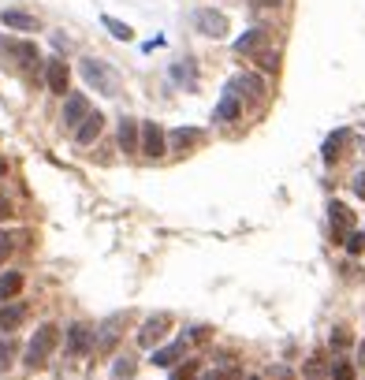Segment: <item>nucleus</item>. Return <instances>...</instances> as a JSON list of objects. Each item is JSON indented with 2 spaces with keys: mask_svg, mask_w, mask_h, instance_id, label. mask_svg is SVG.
<instances>
[{
  "mask_svg": "<svg viewBox=\"0 0 365 380\" xmlns=\"http://www.w3.org/2000/svg\"><path fill=\"white\" fill-rule=\"evenodd\" d=\"M79 71H82V79L90 82L98 93H104V97H116V93H120V75L112 71V63H104V60H98V56H86Z\"/></svg>",
  "mask_w": 365,
  "mask_h": 380,
  "instance_id": "nucleus-1",
  "label": "nucleus"
},
{
  "mask_svg": "<svg viewBox=\"0 0 365 380\" xmlns=\"http://www.w3.org/2000/svg\"><path fill=\"white\" fill-rule=\"evenodd\" d=\"M56 343H60V328L56 324H41V328L34 332V340H30V347H26V369H41L45 365V358L56 351Z\"/></svg>",
  "mask_w": 365,
  "mask_h": 380,
  "instance_id": "nucleus-2",
  "label": "nucleus"
},
{
  "mask_svg": "<svg viewBox=\"0 0 365 380\" xmlns=\"http://www.w3.org/2000/svg\"><path fill=\"white\" fill-rule=\"evenodd\" d=\"M194 30L201 38L220 41V38L231 34V23H228V15H224V12H217V8H198V12H194Z\"/></svg>",
  "mask_w": 365,
  "mask_h": 380,
  "instance_id": "nucleus-3",
  "label": "nucleus"
},
{
  "mask_svg": "<svg viewBox=\"0 0 365 380\" xmlns=\"http://www.w3.org/2000/svg\"><path fill=\"white\" fill-rule=\"evenodd\" d=\"M168 328H171V317L168 313H153V317H146L142 321V328H138V347H146V351H157V343L168 335Z\"/></svg>",
  "mask_w": 365,
  "mask_h": 380,
  "instance_id": "nucleus-4",
  "label": "nucleus"
},
{
  "mask_svg": "<svg viewBox=\"0 0 365 380\" xmlns=\"http://www.w3.org/2000/svg\"><path fill=\"white\" fill-rule=\"evenodd\" d=\"M90 112H93V108H90V101H86V93H68V97H63V116H60V123L68 127V131H79Z\"/></svg>",
  "mask_w": 365,
  "mask_h": 380,
  "instance_id": "nucleus-5",
  "label": "nucleus"
},
{
  "mask_svg": "<svg viewBox=\"0 0 365 380\" xmlns=\"http://www.w3.org/2000/svg\"><path fill=\"white\" fill-rule=\"evenodd\" d=\"M168 153V131L160 123H142V157H149V160H160Z\"/></svg>",
  "mask_w": 365,
  "mask_h": 380,
  "instance_id": "nucleus-6",
  "label": "nucleus"
},
{
  "mask_svg": "<svg viewBox=\"0 0 365 380\" xmlns=\"http://www.w3.org/2000/svg\"><path fill=\"white\" fill-rule=\"evenodd\" d=\"M90 347H98V332H93L86 321H75L71 328H68V354L71 358H82Z\"/></svg>",
  "mask_w": 365,
  "mask_h": 380,
  "instance_id": "nucleus-7",
  "label": "nucleus"
},
{
  "mask_svg": "<svg viewBox=\"0 0 365 380\" xmlns=\"http://www.w3.org/2000/svg\"><path fill=\"white\" fill-rule=\"evenodd\" d=\"M0 49L12 56V63H19V68H34L38 63V45L34 41H15V38H8V41H0Z\"/></svg>",
  "mask_w": 365,
  "mask_h": 380,
  "instance_id": "nucleus-8",
  "label": "nucleus"
},
{
  "mask_svg": "<svg viewBox=\"0 0 365 380\" xmlns=\"http://www.w3.org/2000/svg\"><path fill=\"white\" fill-rule=\"evenodd\" d=\"M201 142H205V131H198V127H176V131H168V146L176 153H190Z\"/></svg>",
  "mask_w": 365,
  "mask_h": 380,
  "instance_id": "nucleus-9",
  "label": "nucleus"
},
{
  "mask_svg": "<svg viewBox=\"0 0 365 380\" xmlns=\"http://www.w3.org/2000/svg\"><path fill=\"white\" fill-rule=\"evenodd\" d=\"M120 149L123 153H142V123L131 116L120 119Z\"/></svg>",
  "mask_w": 365,
  "mask_h": 380,
  "instance_id": "nucleus-10",
  "label": "nucleus"
},
{
  "mask_svg": "<svg viewBox=\"0 0 365 380\" xmlns=\"http://www.w3.org/2000/svg\"><path fill=\"white\" fill-rule=\"evenodd\" d=\"M68 82H71V71H68V63L63 60H49L45 63V86H49V93H68Z\"/></svg>",
  "mask_w": 365,
  "mask_h": 380,
  "instance_id": "nucleus-11",
  "label": "nucleus"
},
{
  "mask_svg": "<svg viewBox=\"0 0 365 380\" xmlns=\"http://www.w3.org/2000/svg\"><path fill=\"white\" fill-rule=\"evenodd\" d=\"M0 23H4L8 30H19V34H34V30L41 26V23H38V15H30V12H15V8L0 12Z\"/></svg>",
  "mask_w": 365,
  "mask_h": 380,
  "instance_id": "nucleus-12",
  "label": "nucleus"
},
{
  "mask_svg": "<svg viewBox=\"0 0 365 380\" xmlns=\"http://www.w3.org/2000/svg\"><path fill=\"white\" fill-rule=\"evenodd\" d=\"M268 45V30H246V34L235 41V52H239V56H257V52H261Z\"/></svg>",
  "mask_w": 365,
  "mask_h": 380,
  "instance_id": "nucleus-13",
  "label": "nucleus"
},
{
  "mask_svg": "<svg viewBox=\"0 0 365 380\" xmlns=\"http://www.w3.org/2000/svg\"><path fill=\"white\" fill-rule=\"evenodd\" d=\"M350 146V131L347 127H339V131H332L328 138H325V146H320V153H325V160L328 165H336V160L343 157V149Z\"/></svg>",
  "mask_w": 365,
  "mask_h": 380,
  "instance_id": "nucleus-14",
  "label": "nucleus"
},
{
  "mask_svg": "<svg viewBox=\"0 0 365 380\" xmlns=\"http://www.w3.org/2000/svg\"><path fill=\"white\" fill-rule=\"evenodd\" d=\"M242 116V97L235 93V90H228L220 97V105H217V112H212V119L217 123H231V119H239Z\"/></svg>",
  "mask_w": 365,
  "mask_h": 380,
  "instance_id": "nucleus-15",
  "label": "nucleus"
},
{
  "mask_svg": "<svg viewBox=\"0 0 365 380\" xmlns=\"http://www.w3.org/2000/svg\"><path fill=\"white\" fill-rule=\"evenodd\" d=\"M101 131H104V116L101 112H90V116H86V123L75 131V142H79V146H93L101 138Z\"/></svg>",
  "mask_w": 365,
  "mask_h": 380,
  "instance_id": "nucleus-16",
  "label": "nucleus"
},
{
  "mask_svg": "<svg viewBox=\"0 0 365 380\" xmlns=\"http://www.w3.org/2000/svg\"><path fill=\"white\" fill-rule=\"evenodd\" d=\"M26 321V302H4L0 306V332H15Z\"/></svg>",
  "mask_w": 365,
  "mask_h": 380,
  "instance_id": "nucleus-17",
  "label": "nucleus"
},
{
  "mask_svg": "<svg viewBox=\"0 0 365 380\" xmlns=\"http://www.w3.org/2000/svg\"><path fill=\"white\" fill-rule=\"evenodd\" d=\"M328 216H332V227H336V238H347V231L354 227V213H350V205L332 202V205H328Z\"/></svg>",
  "mask_w": 365,
  "mask_h": 380,
  "instance_id": "nucleus-18",
  "label": "nucleus"
},
{
  "mask_svg": "<svg viewBox=\"0 0 365 380\" xmlns=\"http://www.w3.org/2000/svg\"><path fill=\"white\" fill-rule=\"evenodd\" d=\"M23 284H26L23 273H0V302H15Z\"/></svg>",
  "mask_w": 365,
  "mask_h": 380,
  "instance_id": "nucleus-19",
  "label": "nucleus"
},
{
  "mask_svg": "<svg viewBox=\"0 0 365 380\" xmlns=\"http://www.w3.org/2000/svg\"><path fill=\"white\" fill-rule=\"evenodd\" d=\"M182 354H187V343H171V347H157L149 362H153V365H160V369H171V365H176Z\"/></svg>",
  "mask_w": 365,
  "mask_h": 380,
  "instance_id": "nucleus-20",
  "label": "nucleus"
},
{
  "mask_svg": "<svg viewBox=\"0 0 365 380\" xmlns=\"http://www.w3.org/2000/svg\"><path fill=\"white\" fill-rule=\"evenodd\" d=\"M228 90H235V93L246 90V97H265V79H261V75H239Z\"/></svg>",
  "mask_w": 365,
  "mask_h": 380,
  "instance_id": "nucleus-21",
  "label": "nucleus"
},
{
  "mask_svg": "<svg viewBox=\"0 0 365 380\" xmlns=\"http://www.w3.org/2000/svg\"><path fill=\"white\" fill-rule=\"evenodd\" d=\"M134 373H138V362L131 354H120L112 362V380H134Z\"/></svg>",
  "mask_w": 365,
  "mask_h": 380,
  "instance_id": "nucleus-22",
  "label": "nucleus"
},
{
  "mask_svg": "<svg viewBox=\"0 0 365 380\" xmlns=\"http://www.w3.org/2000/svg\"><path fill=\"white\" fill-rule=\"evenodd\" d=\"M302 377L306 380H328L332 377V365L325 362V358H309V362L302 365Z\"/></svg>",
  "mask_w": 365,
  "mask_h": 380,
  "instance_id": "nucleus-23",
  "label": "nucleus"
},
{
  "mask_svg": "<svg viewBox=\"0 0 365 380\" xmlns=\"http://www.w3.org/2000/svg\"><path fill=\"white\" fill-rule=\"evenodd\" d=\"M101 26L109 30L116 41H131V38H134V30L127 26V23H120V19H112V15H101Z\"/></svg>",
  "mask_w": 365,
  "mask_h": 380,
  "instance_id": "nucleus-24",
  "label": "nucleus"
},
{
  "mask_svg": "<svg viewBox=\"0 0 365 380\" xmlns=\"http://www.w3.org/2000/svg\"><path fill=\"white\" fill-rule=\"evenodd\" d=\"M254 60H257V68H261V71H272V75L280 71V52H276V49H265V52H257Z\"/></svg>",
  "mask_w": 365,
  "mask_h": 380,
  "instance_id": "nucleus-25",
  "label": "nucleus"
},
{
  "mask_svg": "<svg viewBox=\"0 0 365 380\" xmlns=\"http://www.w3.org/2000/svg\"><path fill=\"white\" fill-rule=\"evenodd\" d=\"M343 246H347L350 257L365 254V231H347V238H343Z\"/></svg>",
  "mask_w": 365,
  "mask_h": 380,
  "instance_id": "nucleus-26",
  "label": "nucleus"
},
{
  "mask_svg": "<svg viewBox=\"0 0 365 380\" xmlns=\"http://www.w3.org/2000/svg\"><path fill=\"white\" fill-rule=\"evenodd\" d=\"M332 380H354V362L336 358V362H332Z\"/></svg>",
  "mask_w": 365,
  "mask_h": 380,
  "instance_id": "nucleus-27",
  "label": "nucleus"
},
{
  "mask_svg": "<svg viewBox=\"0 0 365 380\" xmlns=\"http://www.w3.org/2000/svg\"><path fill=\"white\" fill-rule=\"evenodd\" d=\"M332 347H336V351H343V347H350V332L343 328V324H339V328H332Z\"/></svg>",
  "mask_w": 365,
  "mask_h": 380,
  "instance_id": "nucleus-28",
  "label": "nucleus"
},
{
  "mask_svg": "<svg viewBox=\"0 0 365 380\" xmlns=\"http://www.w3.org/2000/svg\"><path fill=\"white\" fill-rule=\"evenodd\" d=\"M209 332H212V328H205V324H198V328H190V340H194V343H205V340H209Z\"/></svg>",
  "mask_w": 365,
  "mask_h": 380,
  "instance_id": "nucleus-29",
  "label": "nucleus"
},
{
  "mask_svg": "<svg viewBox=\"0 0 365 380\" xmlns=\"http://www.w3.org/2000/svg\"><path fill=\"white\" fill-rule=\"evenodd\" d=\"M350 187H354V194H358V198H365V172H358V176L350 179Z\"/></svg>",
  "mask_w": 365,
  "mask_h": 380,
  "instance_id": "nucleus-30",
  "label": "nucleus"
},
{
  "mask_svg": "<svg viewBox=\"0 0 365 380\" xmlns=\"http://www.w3.org/2000/svg\"><path fill=\"white\" fill-rule=\"evenodd\" d=\"M8 254H12V238H4V235H0V265L8 261Z\"/></svg>",
  "mask_w": 365,
  "mask_h": 380,
  "instance_id": "nucleus-31",
  "label": "nucleus"
},
{
  "mask_svg": "<svg viewBox=\"0 0 365 380\" xmlns=\"http://www.w3.org/2000/svg\"><path fill=\"white\" fill-rule=\"evenodd\" d=\"M8 216H12V202H8L4 194H0V220H8Z\"/></svg>",
  "mask_w": 365,
  "mask_h": 380,
  "instance_id": "nucleus-32",
  "label": "nucleus"
},
{
  "mask_svg": "<svg viewBox=\"0 0 365 380\" xmlns=\"http://www.w3.org/2000/svg\"><path fill=\"white\" fill-rule=\"evenodd\" d=\"M8 358H12V343H8V340H0V362L8 365Z\"/></svg>",
  "mask_w": 365,
  "mask_h": 380,
  "instance_id": "nucleus-33",
  "label": "nucleus"
},
{
  "mask_svg": "<svg viewBox=\"0 0 365 380\" xmlns=\"http://www.w3.org/2000/svg\"><path fill=\"white\" fill-rule=\"evenodd\" d=\"M358 365H365V340L358 343Z\"/></svg>",
  "mask_w": 365,
  "mask_h": 380,
  "instance_id": "nucleus-34",
  "label": "nucleus"
}]
</instances>
